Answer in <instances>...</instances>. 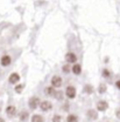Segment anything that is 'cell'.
Masks as SVG:
<instances>
[{"instance_id":"1","label":"cell","mask_w":120,"mask_h":122,"mask_svg":"<svg viewBox=\"0 0 120 122\" xmlns=\"http://www.w3.org/2000/svg\"><path fill=\"white\" fill-rule=\"evenodd\" d=\"M29 108L30 109H36L37 106L40 105V99L39 97H36V96H33L31 99L29 100Z\"/></svg>"},{"instance_id":"2","label":"cell","mask_w":120,"mask_h":122,"mask_svg":"<svg viewBox=\"0 0 120 122\" xmlns=\"http://www.w3.org/2000/svg\"><path fill=\"white\" fill-rule=\"evenodd\" d=\"M65 94H67V96H68L69 99H74V97L76 96L75 87H72V86H68L67 89H65Z\"/></svg>"},{"instance_id":"3","label":"cell","mask_w":120,"mask_h":122,"mask_svg":"<svg viewBox=\"0 0 120 122\" xmlns=\"http://www.w3.org/2000/svg\"><path fill=\"white\" fill-rule=\"evenodd\" d=\"M51 85H53V87H61V86H62V77L58 75L53 76V79H51Z\"/></svg>"},{"instance_id":"4","label":"cell","mask_w":120,"mask_h":122,"mask_svg":"<svg viewBox=\"0 0 120 122\" xmlns=\"http://www.w3.org/2000/svg\"><path fill=\"white\" fill-rule=\"evenodd\" d=\"M40 108H41L43 112H48V110H50V109L53 108V105H51L50 102H48V101H42V102L40 103Z\"/></svg>"},{"instance_id":"5","label":"cell","mask_w":120,"mask_h":122,"mask_svg":"<svg viewBox=\"0 0 120 122\" xmlns=\"http://www.w3.org/2000/svg\"><path fill=\"white\" fill-rule=\"evenodd\" d=\"M6 114H7V116H9V117L15 116V114H16V108H15L14 106H8L7 109H6Z\"/></svg>"},{"instance_id":"6","label":"cell","mask_w":120,"mask_h":122,"mask_svg":"<svg viewBox=\"0 0 120 122\" xmlns=\"http://www.w3.org/2000/svg\"><path fill=\"white\" fill-rule=\"evenodd\" d=\"M11 61H12V59H11L9 55H4V56L1 58V65H2L4 67H7V66L11 65Z\"/></svg>"},{"instance_id":"7","label":"cell","mask_w":120,"mask_h":122,"mask_svg":"<svg viewBox=\"0 0 120 122\" xmlns=\"http://www.w3.org/2000/svg\"><path fill=\"white\" fill-rule=\"evenodd\" d=\"M107 108H108V105H107L106 101H99V102L97 103V109L100 110V112H104Z\"/></svg>"},{"instance_id":"8","label":"cell","mask_w":120,"mask_h":122,"mask_svg":"<svg viewBox=\"0 0 120 122\" xmlns=\"http://www.w3.org/2000/svg\"><path fill=\"white\" fill-rule=\"evenodd\" d=\"M19 80H20V75H19L18 73H13L12 75L9 76V79H8V81H9L11 83H18Z\"/></svg>"},{"instance_id":"9","label":"cell","mask_w":120,"mask_h":122,"mask_svg":"<svg viewBox=\"0 0 120 122\" xmlns=\"http://www.w3.org/2000/svg\"><path fill=\"white\" fill-rule=\"evenodd\" d=\"M65 59H67L68 62L74 63V62H76V60H77V56H76L74 53H68V54H67V56H65Z\"/></svg>"},{"instance_id":"10","label":"cell","mask_w":120,"mask_h":122,"mask_svg":"<svg viewBox=\"0 0 120 122\" xmlns=\"http://www.w3.org/2000/svg\"><path fill=\"white\" fill-rule=\"evenodd\" d=\"M72 72H74V74H76V75H79L80 72H82V67H80V65H74V67H72Z\"/></svg>"},{"instance_id":"11","label":"cell","mask_w":120,"mask_h":122,"mask_svg":"<svg viewBox=\"0 0 120 122\" xmlns=\"http://www.w3.org/2000/svg\"><path fill=\"white\" fill-rule=\"evenodd\" d=\"M45 94H47V95H50V96H55L56 92L54 89V87H47V88H45Z\"/></svg>"},{"instance_id":"12","label":"cell","mask_w":120,"mask_h":122,"mask_svg":"<svg viewBox=\"0 0 120 122\" xmlns=\"http://www.w3.org/2000/svg\"><path fill=\"white\" fill-rule=\"evenodd\" d=\"M27 119H28V113L26 110H22L20 113V120L22 122H25V121H27Z\"/></svg>"},{"instance_id":"13","label":"cell","mask_w":120,"mask_h":122,"mask_svg":"<svg viewBox=\"0 0 120 122\" xmlns=\"http://www.w3.org/2000/svg\"><path fill=\"white\" fill-rule=\"evenodd\" d=\"M31 122H43V117L41 115H33Z\"/></svg>"},{"instance_id":"14","label":"cell","mask_w":120,"mask_h":122,"mask_svg":"<svg viewBox=\"0 0 120 122\" xmlns=\"http://www.w3.org/2000/svg\"><path fill=\"white\" fill-rule=\"evenodd\" d=\"M88 115H89V117H90L91 120H96V119H97V116H98V115H97V113H96L94 110H92V109L88 112Z\"/></svg>"},{"instance_id":"15","label":"cell","mask_w":120,"mask_h":122,"mask_svg":"<svg viewBox=\"0 0 120 122\" xmlns=\"http://www.w3.org/2000/svg\"><path fill=\"white\" fill-rule=\"evenodd\" d=\"M67 121L68 122H78V117L76 115H69L67 117Z\"/></svg>"},{"instance_id":"16","label":"cell","mask_w":120,"mask_h":122,"mask_svg":"<svg viewBox=\"0 0 120 122\" xmlns=\"http://www.w3.org/2000/svg\"><path fill=\"white\" fill-rule=\"evenodd\" d=\"M53 122H64V120H63V117L61 115H55L53 117Z\"/></svg>"},{"instance_id":"17","label":"cell","mask_w":120,"mask_h":122,"mask_svg":"<svg viewBox=\"0 0 120 122\" xmlns=\"http://www.w3.org/2000/svg\"><path fill=\"white\" fill-rule=\"evenodd\" d=\"M84 92H85V93H88V94H91V93L93 92V88H92L91 86L88 85V86H85V87H84Z\"/></svg>"},{"instance_id":"18","label":"cell","mask_w":120,"mask_h":122,"mask_svg":"<svg viewBox=\"0 0 120 122\" xmlns=\"http://www.w3.org/2000/svg\"><path fill=\"white\" fill-rule=\"evenodd\" d=\"M22 89H23V85H19V86L15 87V92H16V93H21Z\"/></svg>"},{"instance_id":"19","label":"cell","mask_w":120,"mask_h":122,"mask_svg":"<svg viewBox=\"0 0 120 122\" xmlns=\"http://www.w3.org/2000/svg\"><path fill=\"white\" fill-rule=\"evenodd\" d=\"M105 91H106V86L102 83V85L99 86V93H100V94H103V93H104Z\"/></svg>"},{"instance_id":"20","label":"cell","mask_w":120,"mask_h":122,"mask_svg":"<svg viewBox=\"0 0 120 122\" xmlns=\"http://www.w3.org/2000/svg\"><path fill=\"white\" fill-rule=\"evenodd\" d=\"M63 72H64V73H69V72H70V67H69V65L63 66Z\"/></svg>"},{"instance_id":"21","label":"cell","mask_w":120,"mask_h":122,"mask_svg":"<svg viewBox=\"0 0 120 122\" xmlns=\"http://www.w3.org/2000/svg\"><path fill=\"white\" fill-rule=\"evenodd\" d=\"M55 97H56V99H60V100H62V97H63V95H62V92H56V94H55Z\"/></svg>"},{"instance_id":"22","label":"cell","mask_w":120,"mask_h":122,"mask_svg":"<svg viewBox=\"0 0 120 122\" xmlns=\"http://www.w3.org/2000/svg\"><path fill=\"white\" fill-rule=\"evenodd\" d=\"M103 76H104V77H108V76H110V72H108L107 69H104V71H103Z\"/></svg>"},{"instance_id":"23","label":"cell","mask_w":120,"mask_h":122,"mask_svg":"<svg viewBox=\"0 0 120 122\" xmlns=\"http://www.w3.org/2000/svg\"><path fill=\"white\" fill-rule=\"evenodd\" d=\"M116 114H117V117H118V119H120V108H118V109H117V113H116Z\"/></svg>"},{"instance_id":"24","label":"cell","mask_w":120,"mask_h":122,"mask_svg":"<svg viewBox=\"0 0 120 122\" xmlns=\"http://www.w3.org/2000/svg\"><path fill=\"white\" fill-rule=\"evenodd\" d=\"M116 85H117V87L120 89V80H119V81H117V83H116Z\"/></svg>"},{"instance_id":"25","label":"cell","mask_w":120,"mask_h":122,"mask_svg":"<svg viewBox=\"0 0 120 122\" xmlns=\"http://www.w3.org/2000/svg\"><path fill=\"white\" fill-rule=\"evenodd\" d=\"M0 122H5V120H4V119H1V117H0Z\"/></svg>"},{"instance_id":"26","label":"cell","mask_w":120,"mask_h":122,"mask_svg":"<svg viewBox=\"0 0 120 122\" xmlns=\"http://www.w3.org/2000/svg\"><path fill=\"white\" fill-rule=\"evenodd\" d=\"M0 110H1V108H0Z\"/></svg>"}]
</instances>
